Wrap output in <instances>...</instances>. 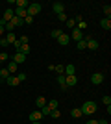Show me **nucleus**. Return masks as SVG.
<instances>
[{
  "mask_svg": "<svg viewBox=\"0 0 111 124\" xmlns=\"http://www.w3.org/2000/svg\"><path fill=\"white\" fill-rule=\"evenodd\" d=\"M80 109H81V113H83V115H93V113L96 111V102H93V100H87V102H85Z\"/></svg>",
  "mask_w": 111,
  "mask_h": 124,
  "instance_id": "nucleus-1",
  "label": "nucleus"
},
{
  "mask_svg": "<svg viewBox=\"0 0 111 124\" xmlns=\"http://www.w3.org/2000/svg\"><path fill=\"white\" fill-rule=\"evenodd\" d=\"M41 9H43V6L37 4V2H33V4H30V6L26 8V13H28L30 17H35L37 13H41Z\"/></svg>",
  "mask_w": 111,
  "mask_h": 124,
  "instance_id": "nucleus-2",
  "label": "nucleus"
},
{
  "mask_svg": "<svg viewBox=\"0 0 111 124\" xmlns=\"http://www.w3.org/2000/svg\"><path fill=\"white\" fill-rule=\"evenodd\" d=\"M70 39H74V41H76V43H78V41H81V39H83V37H85V33H83V31H80L78 30V28H72V31H70Z\"/></svg>",
  "mask_w": 111,
  "mask_h": 124,
  "instance_id": "nucleus-3",
  "label": "nucleus"
},
{
  "mask_svg": "<svg viewBox=\"0 0 111 124\" xmlns=\"http://www.w3.org/2000/svg\"><path fill=\"white\" fill-rule=\"evenodd\" d=\"M41 119H43V115H41L39 109H33L32 113H30V120L32 122H41Z\"/></svg>",
  "mask_w": 111,
  "mask_h": 124,
  "instance_id": "nucleus-4",
  "label": "nucleus"
},
{
  "mask_svg": "<svg viewBox=\"0 0 111 124\" xmlns=\"http://www.w3.org/2000/svg\"><path fill=\"white\" fill-rule=\"evenodd\" d=\"M65 83H67V87H74L76 83H78V78H76V74H72V76H65Z\"/></svg>",
  "mask_w": 111,
  "mask_h": 124,
  "instance_id": "nucleus-5",
  "label": "nucleus"
},
{
  "mask_svg": "<svg viewBox=\"0 0 111 124\" xmlns=\"http://www.w3.org/2000/svg\"><path fill=\"white\" fill-rule=\"evenodd\" d=\"M91 82L95 83V85H100V83L104 82V74L102 72H95L93 76H91Z\"/></svg>",
  "mask_w": 111,
  "mask_h": 124,
  "instance_id": "nucleus-6",
  "label": "nucleus"
},
{
  "mask_svg": "<svg viewBox=\"0 0 111 124\" xmlns=\"http://www.w3.org/2000/svg\"><path fill=\"white\" fill-rule=\"evenodd\" d=\"M58 43L61 45V46H67V45L70 43V37L67 35V33H61V35L58 37Z\"/></svg>",
  "mask_w": 111,
  "mask_h": 124,
  "instance_id": "nucleus-7",
  "label": "nucleus"
},
{
  "mask_svg": "<svg viewBox=\"0 0 111 124\" xmlns=\"http://www.w3.org/2000/svg\"><path fill=\"white\" fill-rule=\"evenodd\" d=\"M52 9L56 11V15H59V13H63V9H65L63 2H54V4H52Z\"/></svg>",
  "mask_w": 111,
  "mask_h": 124,
  "instance_id": "nucleus-8",
  "label": "nucleus"
},
{
  "mask_svg": "<svg viewBox=\"0 0 111 124\" xmlns=\"http://www.w3.org/2000/svg\"><path fill=\"white\" fill-rule=\"evenodd\" d=\"M11 61H15L17 65H19V63H24V61H26V56H24V54H21V52H17L15 56H13V59H11Z\"/></svg>",
  "mask_w": 111,
  "mask_h": 124,
  "instance_id": "nucleus-9",
  "label": "nucleus"
},
{
  "mask_svg": "<svg viewBox=\"0 0 111 124\" xmlns=\"http://www.w3.org/2000/svg\"><path fill=\"white\" fill-rule=\"evenodd\" d=\"M63 74H65V76H72V74H76V67H74V65H65Z\"/></svg>",
  "mask_w": 111,
  "mask_h": 124,
  "instance_id": "nucleus-10",
  "label": "nucleus"
},
{
  "mask_svg": "<svg viewBox=\"0 0 111 124\" xmlns=\"http://www.w3.org/2000/svg\"><path fill=\"white\" fill-rule=\"evenodd\" d=\"M100 26L104 28V30L109 31V30H111V19H107V17H106V19H102V21H100Z\"/></svg>",
  "mask_w": 111,
  "mask_h": 124,
  "instance_id": "nucleus-11",
  "label": "nucleus"
},
{
  "mask_svg": "<svg viewBox=\"0 0 111 124\" xmlns=\"http://www.w3.org/2000/svg\"><path fill=\"white\" fill-rule=\"evenodd\" d=\"M87 41V48L89 50H96L98 48V41H95V39H85Z\"/></svg>",
  "mask_w": 111,
  "mask_h": 124,
  "instance_id": "nucleus-12",
  "label": "nucleus"
},
{
  "mask_svg": "<svg viewBox=\"0 0 111 124\" xmlns=\"http://www.w3.org/2000/svg\"><path fill=\"white\" fill-rule=\"evenodd\" d=\"M35 106L39 109L44 108V106H46V98H44V96H37V98H35Z\"/></svg>",
  "mask_w": 111,
  "mask_h": 124,
  "instance_id": "nucleus-13",
  "label": "nucleus"
},
{
  "mask_svg": "<svg viewBox=\"0 0 111 124\" xmlns=\"http://www.w3.org/2000/svg\"><path fill=\"white\" fill-rule=\"evenodd\" d=\"M58 83H59V87L63 89V91L69 89V87H67V83H65V74H59V76H58Z\"/></svg>",
  "mask_w": 111,
  "mask_h": 124,
  "instance_id": "nucleus-14",
  "label": "nucleus"
},
{
  "mask_svg": "<svg viewBox=\"0 0 111 124\" xmlns=\"http://www.w3.org/2000/svg\"><path fill=\"white\" fill-rule=\"evenodd\" d=\"M4 39H6V41H7V45H13V43L17 41V35H15V33H13V31H9V33H7V35H6Z\"/></svg>",
  "mask_w": 111,
  "mask_h": 124,
  "instance_id": "nucleus-15",
  "label": "nucleus"
},
{
  "mask_svg": "<svg viewBox=\"0 0 111 124\" xmlns=\"http://www.w3.org/2000/svg\"><path fill=\"white\" fill-rule=\"evenodd\" d=\"M26 9H21V8H17L15 9V17H19V19H22V21H24V19H26Z\"/></svg>",
  "mask_w": 111,
  "mask_h": 124,
  "instance_id": "nucleus-16",
  "label": "nucleus"
},
{
  "mask_svg": "<svg viewBox=\"0 0 111 124\" xmlns=\"http://www.w3.org/2000/svg\"><path fill=\"white\" fill-rule=\"evenodd\" d=\"M6 69H7V70H9V74H11V76H13V74L17 72V63H15V61H9V63H7V67H6Z\"/></svg>",
  "mask_w": 111,
  "mask_h": 124,
  "instance_id": "nucleus-17",
  "label": "nucleus"
},
{
  "mask_svg": "<svg viewBox=\"0 0 111 124\" xmlns=\"http://www.w3.org/2000/svg\"><path fill=\"white\" fill-rule=\"evenodd\" d=\"M15 4H17V8H21V9H26L28 6H30V2H28V0H15Z\"/></svg>",
  "mask_w": 111,
  "mask_h": 124,
  "instance_id": "nucleus-18",
  "label": "nucleus"
},
{
  "mask_svg": "<svg viewBox=\"0 0 111 124\" xmlns=\"http://www.w3.org/2000/svg\"><path fill=\"white\" fill-rule=\"evenodd\" d=\"M6 82H7V85H11V87H15V85H19V83H21L19 80H17V76H9Z\"/></svg>",
  "mask_w": 111,
  "mask_h": 124,
  "instance_id": "nucleus-19",
  "label": "nucleus"
},
{
  "mask_svg": "<svg viewBox=\"0 0 111 124\" xmlns=\"http://www.w3.org/2000/svg\"><path fill=\"white\" fill-rule=\"evenodd\" d=\"M81 109L80 108H76V109H72V111H70V117H72V119H80V117H81Z\"/></svg>",
  "mask_w": 111,
  "mask_h": 124,
  "instance_id": "nucleus-20",
  "label": "nucleus"
},
{
  "mask_svg": "<svg viewBox=\"0 0 111 124\" xmlns=\"http://www.w3.org/2000/svg\"><path fill=\"white\" fill-rule=\"evenodd\" d=\"M30 50H32V48H30V45H21V48H19V52H21V54H24V56H28V54H30Z\"/></svg>",
  "mask_w": 111,
  "mask_h": 124,
  "instance_id": "nucleus-21",
  "label": "nucleus"
},
{
  "mask_svg": "<svg viewBox=\"0 0 111 124\" xmlns=\"http://www.w3.org/2000/svg\"><path fill=\"white\" fill-rule=\"evenodd\" d=\"M11 24H13V26H15V28H17V26H22V24H24V21H22V19H19V17H13V19H11Z\"/></svg>",
  "mask_w": 111,
  "mask_h": 124,
  "instance_id": "nucleus-22",
  "label": "nucleus"
},
{
  "mask_svg": "<svg viewBox=\"0 0 111 124\" xmlns=\"http://www.w3.org/2000/svg\"><path fill=\"white\" fill-rule=\"evenodd\" d=\"M11 74H9V70H7V69H0V78H2V80H7V78H9Z\"/></svg>",
  "mask_w": 111,
  "mask_h": 124,
  "instance_id": "nucleus-23",
  "label": "nucleus"
},
{
  "mask_svg": "<svg viewBox=\"0 0 111 124\" xmlns=\"http://www.w3.org/2000/svg\"><path fill=\"white\" fill-rule=\"evenodd\" d=\"M46 106H48L50 109H58L59 102H58V100H48V102H46Z\"/></svg>",
  "mask_w": 111,
  "mask_h": 124,
  "instance_id": "nucleus-24",
  "label": "nucleus"
},
{
  "mask_svg": "<svg viewBox=\"0 0 111 124\" xmlns=\"http://www.w3.org/2000/svg\"><path fill=\"white\" fill-rule=\"evenodd\" d=\"M65 26L72 30V28H76V21H74V19H67V21H65Z\"/></svg>",
  "mask_w": 111,
  "mask_h": 124,
  "instance_id": "nucleus-25",
  "label": "nucleus"
},
{
  "mask_svg": "<svg viewBox=\"0 0 111 124\" xmlns=\"http://www.w3.org/2000/svg\"><path fill=\"white\" fill-rule=\"evenodd\" d=\"M102 11H104V13H106V17H107V19H109V15H111V6H109V4L102 6Z\"/></svg>",
  "mask_w": 111,
  "mask_h": 124,
  "instance_id": "nucleus-26",
  "label": "nucleus"
},
{
  "mask_svg": "<svg viewBox=\"0 0 111 124\" xmlns=\"http://www.w3.org/2000/svg\"><path fill=\"white\" fill-rule=\"evenodd\" d=\"M7 59H9V56H7V52H0V65H2V63H6Z\"/></svg>",
  "mask_w": 111,
  "mask_h": 124,
  "instance_id": "nucleus-27",
  "label": "nucleus"
},
{
  "mask_svg": "<svg viewBox=\"0 0 111 124\" xmlns=\"http://www.w3.org/2000/svg\"><path fill=\"white\" fill-rule=\"evenodd\" d=\"M61 33H63V30H52V31H50V37H54V39H58V37L61 35Z\"/></svg>",
  "mask_w": 111,
  "mask_h": 124,
  "instance_id": "nucleus-28",
  "label": "nucleus"
},
{
  "mask_svg": "<svg viewBox=\"0 0 111 124\" xmlns=\"http://www.w3.org/2000/svg\"><path fill=\"white\" fill-rule=\"evenodd\" d=\"M39 111H41V115H43V117H46V115H50V111H52V109L48 108V106H44V108H41Z\"/></svg>",
  "mask_w": 111,
  "mask_h": 124,
  "instance_id": "nucleus-29",
  "label": "nucleus"
},
{
  "mask_svg": "<svg viewBox=\"0 0 111 124\" xmlns=\"http://www.w3.org/2000/svg\"><path fill=\"white\" fill-rule=\"evenodd\" d=\"M78 48H80V50H87V41H85V39L78 41Z\"/></svg>",
  "mask_w": 111,
  "mask_h": 124,
  "instance_id": "nucleus-30",
  "label": "nucleus"
},
{
  "mask_svg": "<svg viewBox=\"0 0 111 124\" xmlns=\"http://www.w3.org/2000/svg\"><path fill=\"white\" fill-rule=\"evenodd\" d=\"M50 117H52V119H59V117H61L59 109H52V111H50Z\"/></svg>",
  "mask_w": 111,
  "mask_h": 124,
  "instance_id": "nucleus-31",
  "label": "nucleus"
},
{
  "mask_svg": "<svg viewBox=\"0 0 111 124\" xmlns=\"http://www.w3.org/2000/svg\"><path fill=\"white\" fill-rule=\"evenodd\" d=\"M54 70L58 74H63V70H65V65H54Z\"/></svg>",
  "mask_w": 111,
  "mask_h": 124,
  "instance_id": "nucleus-32",
  "label": "nucleus"
},
{
  "mask_svg": "<svg viewBox=\"0 0 111 124\" xmlns=\"http://www.w3.org/2000/svg\"><path fill=\"white\" fill-rule=\"evenodd\" d=\"M4 30L7 31V33H9V31H13V30H15V26L11 24V22H6V26H4Z\"/></svg>",
  "mask_w": 111,
  "mask_h": 124,
  "instance_id": "nucleus-33",
  "label": "nucleus"
},
{
  "mask_svg": "<svg viewBox=\"0 0 111 124\" xmlns=\"http://www.w3.org/2000/svg\"><path fill=\"white\" fill-rule=\"evenodd\" d=\"M102 102L106 104V106H111V96H109V94H106V96H102Z\"/></svg>",
  "mask_w": 111,
  "mask_h": 124,
  "instance_id": "nucleus-34",
  "label": "nucleus"
},
{
  "mask_svg": "<svg viewBox=\"0 0 111 124\" xmlns=\"http://www.w3.org/2000/svg\"><path fill=\"white\" fill-rule=\"evenodd\" d=\"M85 28H87V22H83V21H80V22H78V30H80V31H83Z\"/></svg>",
  "mask_w": 111,
  "mask_h": 124,
  "instance_id": "nucleus-35",
  "label": "nucleus"
},
{
  "mask_svg": "<svg viewBox=\"0 0 111 124\" xmlns=\"http://www.w3.org/2000/svg\"><path fill=\"white\" fill-rule=\"evenodd\" d=\"M19 43L21 45H28V35H21L19 37Z\"/></svg>",
  "mask_w": 111,
  "mask_h": 124,
  "instance_id": "nucleus-36",
  "label": "nucleus"
},
{
  "mask_svg": "<svg viewBox=\"0 0 111 124\" xmlns=\"http://www.w3.org/2000/svg\"><path fill=\"white\" fill-rule=\"evenodd\" d=\"M17 80H19V82H24V80H26V74H24V72H19V74H17Z\"/></svg>",
  "mask_w": 111,
  "mask_h": 124,
  "instance_id": "nucleus-37",
  "label": "nucleus"
},
{
  "mask_svg": "<svg viewBox=\"0 0 111 124\" xmlns=\"http://www.w3.org/2000/svg\"><path fill=\"white\" fill-rule=\"evenodd\" d=\"M24 24H33V17L26 15V19H24Z\"/></svg>",
  "mask_w": 111,
  "mask_h": 124,
  "instance_id": "nucleus-38",
  "label": "nucleus"
},
{
  "mask_svg": "<svg viewBox=\"0 0 111 124\" xmlns=\"http://www.w3.org/2000/svg\"><path fill=\"white\" fill-rule=\"evenodd\" d=\"M0 46H2V48H7V46H9V45H7V41H6L4 37L0 39Z\"/></svg>",
  "mask_w": 111,
  "mask_h": 124,
  "instance_id": "nucleus-39",
  "label": "nucleus"
},
{
  "mask_svg": "<svg viewBox=\"0 0 111 124\" xmlns=\"http://www.w3.org/2000/svg\"><path fill=\"white\" fill-rule=\"evenodd\" d=\"M58 21L65 22V21H67V15H65V13H59V15H58Z\"/></svg>",
  "mask_w": 111,
  "mask_h": 124,
  "instance_id": "nucleus-40",
  "label": "nucleus"
},
{
  "mask_svg": "<svg viewBox=\"0 0 111 124\" xmlns=\"http://www.w3.org/2000/svg\"><path fill=\"white\" fill-rule=\"evenodd\" d=\"M98 124H107V119H104V120H98Z\"/></svg>",
  "mask_w": 111,
  "mask_h": 124,
  "instance_id": "nucleus-41",
  "label": "nucleus"
},
{
  "mask_svg": "<svg viewBox=\"0 0 111 124\" xmlns=\"http://www.w3.org/2000/svg\"><path fill=\"white\" fill-rule=\"evenodd\" d=\"M2 33H4V26L0 24V37H2Z\"/></svg>",
  "mask_w": 111,
  "mask_h": 124,
  "instance_id": "nucleus-42",
  "label": "nucleus"
},
{
  "mask_svg": "<svg viewBox=\"0 0 111 124\" xmlns=\"http://www.w3.org/2000/svg\"><path fill=\"white\" fill-rule=\"evenodd\" d=\"M87 124H98V120H89Z\"/></svg>",
  "mask_w": 111,
  "mask_h": 124,
  "instance_id": "nucleus-43",
  "label": "nucleus"
},
{
  "mask_svg": "<svg viewBox=\"0 0 111 124\" xmlns=\"http://www.w3.org/2000/svg\"><path fill=\"white\" fill-rule=\"evenodd\" d=\"M32 124H41V122H32Z\"/></svg>",
  "mask_w": 111,
  "mask_h": 124,
  "instance_id": "nucleus-44",
  "label": "nucleus"
},
{
  "mask_svg": "<svg viewBox=\"0 0 111 124\" xmlns=\"http://www.w3.org/2000/svg\"><path fill=\"white\" fill-rule=\"evenodd\" d=\"M0 80H2V78H0Z\"/></svg>",
  "mask_w": 111,
  "mask_h": 124,
  "instance_id": "nucleus-45",
  "label": "nucleus"
},
{
  "mask_svg": "<svg viewBox=\"0 0 111 124\" xmlns=\"http://www.w3.org/2000/svg\"><path fill=\"white\" fill-rule=\"evenodd\" d=\"M0 39H2V37H0Z\"/></svg>",
  "mask_w": 111,
  "mask_h": 124,
  "instance_id": "nucleus-46",
  "label": "nucleus"
}]
</instances>
